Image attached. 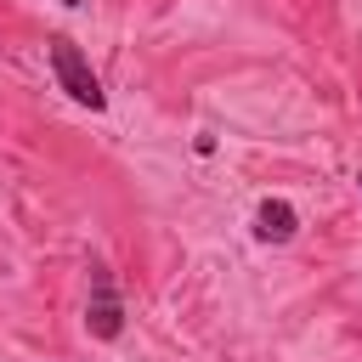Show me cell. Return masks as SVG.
Segmentation results:
<instances>
[{"label": "cell", "mask_w": 362, "mask_h": 362, "mask_svg": "<svg viewBox=\"0 0 362 362\" xmlns=\"http://www.w3.org/2000/svg\"><path fill=\"white\" fill-rule=\"evenodd\" d=\"M85 328H90L96 339H119V328H124V305H119V288H113V277H107L102 260H90V305H85Z\"/></svg>", "instance_id": "2"}, {"label": "cell", "mask_w": 362, "mask_h": 362, "mask_svg": "<svg viewBox=\"0 0 362 362\" xmlns=\"http://www.w3.org/2000/svg\"><path fill=\"white\" fill-rule=\"evenodd\" d=\"M68 6H79V0H68Z\"/></svg>", "instance_id": "4"}, {"label": "cell", "mask_w": 362, "mask_h": 362, "mask_svg": "<svg viewBox=\"0 0 362 362\" xmlns=\"http://www.w3.org/2000/svg\"><path fill=\"white\" fill-rule=\"evenodd\" d=\"M294 232H300V215H294L288 198H266V204L255 209V238H260V243H288Z\"/></svg>", "instance_id": "3"}, {"label": "cell", "mask_w": 362, "mask_h": 362, "mask_svg": "<svg viewBox=\"0 0 362 362\" xmlns=\"http://www.w3.org/2000/svg\"><path fill=\"white\" fill-rule=\"evenodd\" d=\"M356 187H362V175H356Z\"/></svg>", "instance_id": "5"}, {"label": "cell", "mask_w": 362, "mask_h": 362, "mask_svg": "<svg viewBox=\"0 0 362 362\" xmlns=\"http://www.w3.org/2000/svg\"><path fill=\"white\" fill-rule=\"evenodd\" d=\"M45 57H51L57 85H62L79 107H90V113H102V107H107V90H102V79L90 74V62H85V51H79L74 40H62V34H57V40L45 45Z\"/></svg>", "instance_id": "1"}]
</instances>
